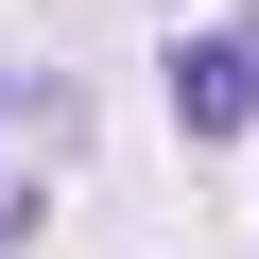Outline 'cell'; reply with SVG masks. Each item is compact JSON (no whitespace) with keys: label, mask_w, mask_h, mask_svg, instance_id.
Returning a JSON list of instances; mask_svg holds the SVG:
<instances>
[{"label":"cell","mask_w":259,"mask_h":259,"mask_svg":"<svg viewBox=\"0 0 259 259\" xmlns=\"http://www.w3.org/2000/svg\"><path fill=\"white\" fill-rule=\"evenodd\" d=\"M173 121H190V139H242V121H259V35H190L173 52Z\"/></svg>","instance_id":"6da1fadb"}]
</instances>
